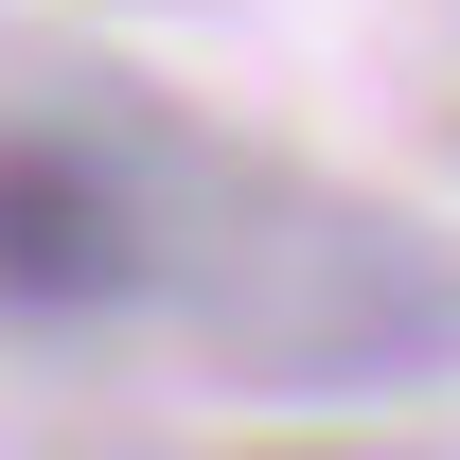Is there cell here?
Returning <instances> with one entry per match:
<instances>
[{"label": "cell", "instance_id": "cell-1", "mask_svg": "<svg viewBox=\"0 0 460 460\" xmlns=\"http://www.w3.org/2000/svg\"><path fill=\"white\" fill-rule=\"evenodd\" d=\"M142 284H160L142 195L89 142H54V124H0V301L18 319H124Z\"/></svg>", "mask_w": 460, "mask_h": 460}]
</instances>
